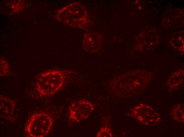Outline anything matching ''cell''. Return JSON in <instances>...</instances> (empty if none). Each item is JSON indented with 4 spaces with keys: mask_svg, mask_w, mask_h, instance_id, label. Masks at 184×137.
Returning <instances> with one entry per match:
<instances>
[{
    "mask_svg": "<svg viewBox=\"0 0 184 137\" xmlns=\"http://www.w3.org/2000/svg\"><path fill=\"white\" fill-rule=\"evenodd\" d=\"M72 70L54 68L42 72L38 76L36 90L40 97L53 96L65 85Z\"/></svg>",
    "mask_w": 184,
    "mask_h": 137,
    "instance_id": "cell-1",
    "label": "cell"
},
{
    "mask_svg": "<svg viewBox=\"0 0 184 137\" xmlns=\"http://www.w3.org/2000/svg\"><path fill=\"white\" fill-rule=\"evenodd\" d=\"M53 120L49 114L43 112L32 114L27 120L24 127L26 136L44 137L50 131Z\"/></svg>",
    "mask_w": 184,
    "mask_h": 137,
    "instance_id": "cell-2",
    "label": "cell"
},
{
    "mask_svg": "<svg viewBox=\"0 0 184 137\" xmlns=\"http://www.w3.org/2000/svg\"><path fill=\"white\" fill-rule=\"evenodd\" d=\"M94 109L91 102L84 99L73 102L68 108V118L73 122H79L87 119Z\"/></svg>",
    "mask_w": 184,
    "mask_h": 137,
    "instance_id": "cell-3",
    "label": "cell"
},
{
    "mask_svg": "<svg viewBox=\"0 0 184 137\" xmlns=\"http://www.w3.org/2000/svg\"><path fill=\"white\" fill-rule=\"evenodd\" d=\"M16 102L7 97L0 96V116L6 120L12 121Z\"/></svg>",
    "mask_w": 184,
    "mask_h": 137,
    "instance_id": "cell-4",
    "label": "cell"
},
{
    "mask_svg": "<svg viewBox=\"0 0 184 137\" xmlns=\"http://www.w3.org/2000/svg\"><path fill=\"white\" fill-rule=\"evenodd\" d=\"M10 67L8 62L4 60L0 61V75H7L10 72Z\"/></svg>",
    "mask_w": 184,
    "mask_h": 137,
    "instance_id": "cell-5",
    "label": "cell"
},
{
    "mask_svg": "<svg viewBox=\"0 0 184 137\" xmlns=\"http://www.w3.org/2000/svg\"><path fill=\"white\" fill-rule=\"evenodd\" d=\"M96 136L112 137V135L109 129L107 128H101L98 132Z\"/></svg>",
    "mask_w": 184,
    "mask_h": 137,
    "instance_id": "cell-6",
    "label": "cell"
}]
</instances>
